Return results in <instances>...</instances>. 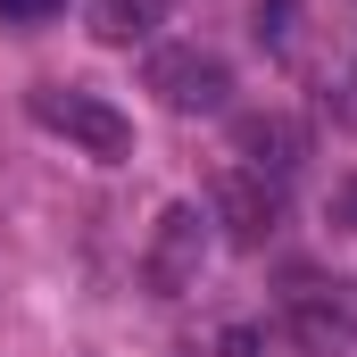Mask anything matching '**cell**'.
I'll use <instances>...</instances> for the list:
<instances>
[{
	"label": "cell",
	"mask_w": 357,
	"mask_h": 357,
	"mask_svg": "<svg viewBox=\"0 0 357 357\" xmlns=\"http://www.w3.org/2000/svg\"><path fill=\"white\" fill-rule=\"evenodd\" d=\"M33 125L42 133H59V142H75V150H91V158H133V125H125V108H108L100 91L84 84H33Z\"/></svg>",
	"instance_id": "obj_1"
},
{
	"label": "cell",
	"mask_w": 357,
	"mask_h": 357,
	"mask_svg": "<svg viewBox=\"0 0 357 357\" xmlns=\"http://www.w3.org/2000/svg\"><path fill=\"white\" fill-rule=\"evenodd\" d=\"M199 258H208V208L175 199V208L158 216L150 250H142V282H150L158 299H183V291L199 282Z\"/></svg>",
	"instance_id": "obj_2"
},
{
	"label": "cell",
	"mask_w": 357,
	"mask_h": 357,
	"mask_svg": "<svg viewBox=\"0 0 357 357\" xmlns=\"http://www.w3.org/2000/svg\"><path fill=\"white\" fill-rule=\"evenodd\" d=\"M150 91H158L175 116H216V108L233 100V75H225V59H216V50L175 42V50H158V59H150Z\"/></svg>",
	"instance_id": "obj_3"
},
{
	"label": "cell",
	"mask_w": 357,
	"mask_h": 357,
	"mask_svg": "<svg viewBox=\"0 0 357 357\" xmlns=\"http://www.w3.org/2000/svg\"><path fill=\"white\" fill-rule=\"evenodd\" d=\"M274 216H282V183L250 175V167H225V175L208 183V225H225L233 250H258L274 233Z\"/></svg>",
	"instance_id": "obj_4"
},
{
	"label": "cell",
	"mask_w": 357,
	"mask_h": 357,
	"mask_svg": "<svg viewBox=\"0 0 357 357\" xmlns=\"http://www.w3.org/2000/svg\"><path fill=\"white\" fill-rule=\"evenodd\" d=\"M233 158H241L250 175L282 183L299 158H307V125L282 116V108H250V116H233Z\"/></svg>",
	"instance_id": "obj_5"
},
{
	"label": "cell",
	"mask_w": 357,
	"mask_h": 357,
	"mask_svg": "<svg viewBox=\"0 0 357 357\" xmlns=\"http://www.w3.org/2000/svg\"><path fill=\"white\" fill-rule=\"evenodd\" d=\"M282 316H291V333H299V349H307V357H349V349H357V316L333 299V291H316V282H291Z\"/></svg>",
	"instance_id": "obj_6"
},
{
	"label": "cell",
	"mask_w": 357,
	"mask_h": 357,
	"mask_svg": "<svg viewBox=\"0 0 357 357\" xmlns=\"http://www.w3.org/2000/svg\"><path fill=\"white\" fill-rule=\"evenodd\" d=\"M84 17H91V33H100L108 50H133V42H150V33L167 25V0H91Z\"/></svg>",
	"instance_id": "obj_7"
},
{
	"label": "cell",
	"mask_w": 357,
	"mask_h": 357,
	"mask_svg": "<svg viewBox=\"0 0 357 357\" xmlns=\"http://www.w3.org/2000/svg\"><path fill=\"white\" fill-rule=\"evenodd\" d=\"M59 8H67V0H0L8 25H33V17H59Z\"/></svg>",
	"instance_id": "obj_8"
},
{
	"label": "cell",
	"mask_w": 357,
	"mask_h": 357,
	"mask_svg": "<svg viewBox=\"0 0 357 357\" xmlns=\"http://www.w3.org/2000/svg\"><path fill=\"white\" fill-rule=\"evenodd\" d=\"M282 17H291V0H258V42H282V33H291Z\"/></svg>",
	"instance_id": "obj_9"
},
{
	"label": "cell",
	"mask_w": 357,
	"mask_h": 357,
	"mask_svg": "<svg viewBox=\"0 0 357 357\" xmlns=\"http://www.w3.org/2000/svg\"><path fill=\"white\" fill-rule=\"evenodd\" d=\"M324 216H333V225H341V233H349V225H357V175L341 183V191H333V199H324Z\"/></svg>",
	"instance_id": "obj_10"
}]
</instances>
